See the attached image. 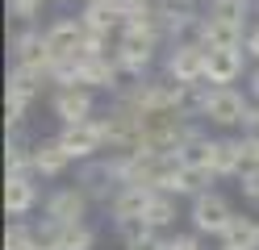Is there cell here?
<instances>
[{"instance_id":"7","label":"cell","mask_w":259,"mask_h":250,"mask_svg":"<svg viewBox=\"0 0 259 250\" xmlns=\"http://www.w3.org/2000/svg\"><path fill=\"white\" fill-rule=\"evenodd\" d=\"M13 67H25V71H38L42 79H51L55 55L46 50V33H42V29L13 33Z\"/></svg>"},{"instance_id":"11","label":"cell","mask_w":259,"mask_h":250,"mask_svg":"<svg viewBox=\"0 0 259 250\" xmlns=\"http://www.w3.org/2000/svg\"><path fill=\"white\" fill-rule=\"evenodd\" d=\"M55 117L63 125H79V121H92L96 105H92V88L75 83V88H59L55 92Z\"/></svg>"},{"instance_id":"9","label":"cell","mask_w":259,"mask_h":250,"mask_svg":"<svg viewBox=\"0 0 259 250\" xmlns=\"http://www.w3.org/2000/svg\"><path fill=\"white\" fill-rule=\"evenodd\" d=\"M42 33H46V50H51L55 59L79 55V50H84V38H88V29H84L79 17H59V21H51Z\"/></svg>"},{"instance_id":"33","label":"cell","mask_w":259,"mask_h":250,"mask_svg":"<svg viewBox=\"0 0 259 250\" xmlns=\"http://www.w3.org/2000/svg\"><path fill=\"white\" fill-rule=\"evenodd\" d=\"M222 250H230V246H222Z\"/></svg>"},{"instance_id":"15","label":"cell","mask_w":259,"mask_h":250,"mask_svg":"<svg viewBox=\"0 0 259 250\" xmlns=\"http://www.w3.org/2000/svg\"><path fill=\"white\" fill-rule=\"evenodd\" d=\"M238 167H242V138H213L209 142V171H213V179L238 175Z\"/></svg>"},{"instance_id":"27","label":"cell","mask_w":259,"mask_h":250,"mask_svg":"<svg viewBox=\"0 0 259 250\" xmlns=\"http://www.w3.org/2000/svg\"><path fill=\"white\" fill-rule=\"evenodd\" d=\"M167 250H201V233H167Z\"/></svg>"},{"instance_id":"12","label":"cell","mask_w":259,"mask_h":250,"mask_svg":"<svg viewBox=\"0 0 259 250\" xmlns=\"http://www.w3.org/2000/svg\"><path fill=\"white\" fill-rule=\"evenodd\" d=\"M247 71V50H209V63H205V83L213 88H234V79Z\"/></svg>"},{"instance_id":"26","label":"cell","mask_w":259,"mask_h":250,"mask_svg":"<svg viewBox=\"0 0 259 250\" xmlns=\"http://www.w3.org/2000/svg\"><path fill=\"white\" fill-rule=\"evenodd\" d=\"M9 13L17 17V21H25V25H29V21H34V17L42 13V0H9Z\"/></svg>"},{"instance_id":"23","label":"cell","mask_w":259,"mask_h":250,"mask_svg":"<svg viewBox=\"0 0 259 250\" xmlns=\"http://www.w3.org/2000/svg\"><path fill=\"white\" fill-rule=\"evenodd\" d=\"M92 246H96V229L88 221L63 225V250H92Z\"/></svg>"},{"instance_id":"2","label":"cell","mask_w":259,"mask_h":250,"mask_svg":"<svg viewBox=\"0 0 259 250\" xmlns=\"http://www.w3.org/2000/svg\"><path fill=\"white\" fill-rule=\"evenodd\" d=\"M251 113V96H242L238 88H213V83H205L201 88V109L197 117H205L209 125H222V129H242Z\"/></svg>"},{"instance_id":"28","label":"cell","mask_w":259,"mask_h":250,"mask_svg":"<svg viewBox=\"0 0 259 250\" xmlns=\"http://www.w3.org/2000/svg\"><path fill=\"white\" fill-rule=\"evenodd\" d=\"M125 250H167V238H163V233H147V238H138L134 246H125Z\"/></svg>"},{"instance_id":"16","label":"cell","mask_w":259,"mask_h":250,"mask_svg":"<svg viewBox=\"0 0 259 250\" xmlns=\"http://www.w3.org/2000/svg\"><path fill=\"white\" fill-rule=\"evenodd\" d=\"M34 205H38V175H9V183H5L9 217H25Z\"/></svg>"},{"instance_id":"8","label":"cell","mask_w":259,"mask_h":250,"mask_svg":"<svg viewBox=\"0 0 259 250\" xmlns=\"http://www.w3.org/2000/svg\"><path fill=\"white\" fill-rule=\"evenodd\" d=\"M88 192L79 188H55L51 196H46V221H55V225H79V221H88Z\"/></svg>"},{"instance_id":"29","label":"cell","mask_w":259,"mask_h":250,"mask_svg":"<svg viewBox=\"0 0 259 250\" xmlns=\"http://www.w3.org/2000/svg\"><path fill=\"white\" fill-rule=\"evenodd\" d=\"M242 50H247V59H255L259 63V25L247 33V42H242Z\"/></svg>"},{"instance_id":"10","label":"cell","mask_w":259,"mask_h":250,"mask_svg":"<svg viewBox=\"0 0 259 250\" xmlns=\"http://www.w3.org/2000/svg\"><path fill=\"white\" fill-rule=\"evenodd\" d=\"M247 25H234V21H222V17H201V29H197V42L205 50H238L247 42Z\"/></svg>"},{"instance_id":"3","label":"cell","mask_w":259,"mask_h":250,"mask_svg":"<svg viewBox=\"0 0 259 250\" xmlns=\"http://www.w3.org/2000/svg\"><path fill=\"white\" fill-rule=\"evenodd\" d=\"M79 188H84L92 200H113L121 188H125V171H121V159L117 155H101L79 167Z\"/></svg>"},{"instance_id":"22","label":"cell","mask_w":259,"mask_h":250,"mask_svg":"<svg viewBox=\"0 0 259 250\" xmlns=\"http://www.w3.org/2000/svg\"><path fill=\"white\" fill-rule=\"evenodd\" d=\"M209 17H222V21L247 25V17H251V0H209Z\"/></svg>"},{"instance_id":"21","label":"cell","mask_w":259,"mask_h":250,"mask_svg":"<svg viewBox=\"0 0 259 250\" xmlns=\"http://www.w3.org/2000/svg\"><path fill=\"white\" fill-rule=\"evenodd\" d=\"M171 221H176V196H171V192H155L151 209H147V225L163 233V229H167Z\"/></svg>"},{"instance_id":"5","label":"cell","mask_w":259,"mask_h":250,"mask_svg":"<svg viewBox=\"0 0 259 250\" xmlns=\"http://www.w3.org/2000/svg\"><path fill=\"white\" fill-rule=\"evenodd\" d=\"M59 142L67 146V155H71L75 163H92V159H101L105 146H109L105 121H101V117H92V121H79V125H63Z\"/></svg>"},{"instance_id":"32","label":"cell","mask_w":259,"mask_h":250,"mask_svg":"<svg viewBox=\"0 0 259 250\" xmlns=\"http://www.w3.org/2000/svg\"><path fill=\"white\" fill-rule=\"evenodd\" d=\"M255 9H259V0H255Z\"/></svg>"},{"instance_id":"19","label":"cell","mask_w":259,"mask_h":250,"mask_svg":"<svg viewBox=\"0 0 259 250\" xmlns=\"http://www.w3.org/2000/svg\"><path fill=\"white\" fill-rule=\"evenodd\" d=\"M79 21H84L88 33H109V38H117V33H121V17L113 13L105 0H88L84 13H79Z\"/></svg>"},{"instance_id":"14","label":"cell","mask_w":259,"mask_h":250,"mask_svg":"<svg viewBox=\"0 0 259 250\" xmlns=\"http://www.w3.org/2000/svg\"><path fill=\"white\" fill-rule=\"evenodd\" d=\"M84 88H92V92H113V88H121V67H117V59L113 55H88V63H84Z\"/></svg>"},{"instance_id":"31","label":"cell","mask_w":259,"mask_h":250,"mask_svg":"<svg viewBox=\"0 0 259 250\" xmlns=\"http://www.w3.org/2000/svg\"><path fill=\"white\" fill-rule=\"evenodd\" d=\"M176 5H192V0H176Z\"/></svg>"},{"instance_id":"24","label":"cell","mask_w":259,"mask_h":250,"mask_svg":"<svg viewBox=\"0 0 259 250\" xmlns=\"http://www.w3.org/2000/svg\"><path fill=\"white\" fill-rule=\"evenodd\" d=\"M29 250H63V225H55V221L34 225V242H29Z\"/></svg>"},{"instance_id":"4","label":"cell","mask_w":259,"mask_h":250,"mask_svg":"<svg viewBox=\"0 0 259 250\" xmlns=\"http://www.w3.org/2000/svg\"><path fill=\"white\" fill-rule=\"evenodd\" d=\"M188 221H192V233H209V238H222L226 225L234 221V209L222 192H201L192 196V209H188Z\"/></svg>"},{"instance_id":"13","label":"cell","mask_w":259,"mask_h":250,"mask_svg":"<svg viewBox=\"0 0 259 250\" xmlns=\"http://www.w3.org/2000/svg\"><path fill=\"white\" fill-rule=\"evenodd\" d=\"M71 163H75V159L67 155V146H63L59 138H42V142L34 146V175H38V179H59Z\"/></svg>"},{"instance_id":"25","label":"cell","mask_w":259,"mask_h":250,"mask_svg":"<svg viewBox=\"0 0 259 250\" xmlns=\"http://www.w3.org/2000/svg\"><path fill=\"white\" fill-rule=\"evenodd\" d=\"M29 242H34V225L29 221H9V229H5V250H29Z\"/></svg>"},{"instance_id":"6","label":"cell","mask_w":259,"mask_h":250,"mask_svg":"<svg viewBox=\"0 0 259 250\" xmlns=\"http://www.w3.org/2000/svg\"><path fill=\"white\" fill-rule=\"evenodd\" d=\"M205 63H209V50L188 38V42H176L167 50V75L176 83H184V88H197V83H205Z\"/></svg>"},{"instance_id":"18","label":"cell","mask_w":259,"mask_h":250,"mask_svg":"<svg viewBox=\"0 0 259 250\" xmlns=\"http://www.w3.org/2000/svg\"><path fill=\"white\" fill-rule=\"evenodd\" d=\"M222 246H230V250H259V217L234 213V221L222 233Z\"/></svg>"},{"instance_id":"1","label":"cell","mask_w":259,"mask_h":250,"mask_svg":"<svg viewBox=\"0 0 259 250\" xmlns=\"http://www.w3.org/2000/svg\"><path fill=\"white\" fill-rule=\"evenodd\" d=\"M163 42L155 33V25H121L117 33V50H113V59H117L121 67V75H134L142 79L151 71V63H155V46Z\"/></svg>"},{"instance_id":"17","label":"cell","mask_w":259,"mask_h":250,"mask_svg":"<svg viewBox=\"0 0 259 250\" xmlns=\"http://www.w3.org/2000/svg\"><path fill=\"white\" fill-rule=\"evenodd\" d=\"M151 200H155L151 188H142V183H125V188L113 196L109 205H113V217H117V221H125V217H147Z\"/></svg>"},{"instance_id":"20","label":"cell","mask_w":259,"mask_h":250,"mask_svg":"<svg viewBox=\"0 0 259 250\" xmlns=\"http://www.w3.org/2000/svg\"><path fill=\"white\" fill-rule=\"evenodd\" d=\"M42 92V75L38 71H25V67H13L9 71V100H17V105H34Z\"/></svg>"},{"instance_id":"30","label":"cell","mask_w":259,"mask_h":250,"mask_svg":"<svg viewBox=\"0 0 259 250\" xmlns=\"http://www.w3.org/2000/svg\"><path fill=\"white\" fill-rule=\"evenodd\" d=\"M247 96L259 105V63H255V71H251V79H247Z\"/></svg>"}]
</instances>
